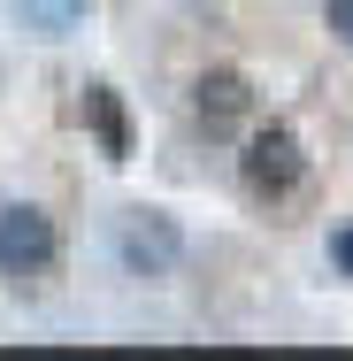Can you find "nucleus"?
<instances>
[{"mask_svg": "<svg viewBox=\"0 0 353 361\" xmlns=\"http://www.w3.org/2000/svg\"><path fill=\"white\" fill-rule=\"evenodd\" d=\"M238 177H246L254 200H292V192L307 185V146H299V131H292V123L254 131L246 154H238Z\"/></svg>", "mask_w": 353, "mask_h": 361, "instance_id": "1", "label": "nucleus"}, {"mask_svg": "<svg viewBox=\"0 0 353 361\" xmlns=\"http://www.w3.org/2000/svg\"><path fill=\"white\" fill-rule=\"evenodd\" d=\"M62 254V231L31 200H0V277H47Z\"/></svg>", "mask_w": 353, "mask_h": 361, "instance_id": "2", "label": "nucleus"}, {"mask_svg": "<svg viewBox=\"0 0 353 361\" xmlns=\"http://www.w3.org/2000/svg\"><path fill=\"white\" fill-rule=\"evenodd\" d=\"M116 254H123L131 277H169V269L185 262V231L161 216V208H131L123 231H116Z\"/></svg>", "mask_w": 353, "mask_h": 361, "instance_id": "3", "label": "nucleus"}, {"mask_svg": "<svg viewBox=\"0 0 353 361\" xmlns=\"http://www.w3.org/2000/svg\"><path fill=\"white\" fill-rule=\"evenodd\" d=\"M246 108H254V85H246L238 70H200V85H192V116H200L208 139H230V131L246 123Z\"/></svg>", "mask_w": 353, "mask_h": 361, "instance_id": "4", "label": "nucleus"}, {"mask_svg": "<svg viewBox=\"0 0 353 361\" xmlns=\"http://www.w3.org/2000/svg\"><path fill=\"white\" fill-rule=\"evenodd\" d=\"M85 123H92V139H100L108 161H131V116H123L116 85H85Z\"/></svg>", "mask_w": 353, "mask_h": 361, "instance_id": "5", "label": "nucleus"}, {"mask_svg": "<svg viewBox=\"0 0 353 361\" xmlns=\"http://www.w3.org/2000/svg\"><path fill=\"white\" fill-rule=\"evenodd\" d=\"M77 16H85V0H23V23H31L39 39H62Z\"/></svg>", "mask_w": 353, "mask_h": 361, "instance_id": "6", "label": "nucleus"}, {"mask_svg": "<svg viewBox=\"0 0 353 361\" xmlns=\"http://www.w3.org/2000/svg\"><path fill=\"white\" fill-rule=\"evenodd\" d=\"M323 31H330L338 47H353V0H323Z\"/></svg>", "mask_w": 353, "mask_h": 361, "instance_id": "7", "label": "nucleus"}, {"mask_svg": "<svg viewBox=\"0 0 353 361\" xmlns=\"http://www.w3.org/2000/svg\"><path fill=\"white\" fill-rule=\"evenodd\" d=\"M330 262H338V277H353V223L330 231Z\"/></svg>", "mask_w": 353, "mask_h": 361, "instance_id": "8", "label": "nucleus"}]
</instances>
